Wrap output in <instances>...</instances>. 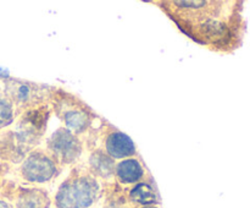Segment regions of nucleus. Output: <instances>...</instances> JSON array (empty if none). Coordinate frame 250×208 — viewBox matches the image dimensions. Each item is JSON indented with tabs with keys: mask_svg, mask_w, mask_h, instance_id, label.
I'll return each mask as SVG.
<instances>
[{
	"mask_svg": "<svg viewBox=\"0 0 250 208\" xmlns=\"http://www.w3.org/2000/svg\"><path fill=\"white\" fill-rule=\"evenodd\" d=\"M99 195V184L89 175L68 179L59 187L55 196L56 208H89Z\"/></svg>",
	"mask_w": 250,
	"mask_h": 208,
	"instance_id": "nucleus-1",
	"label": "nucleus"
},
{
	"mask_svg": "<svg viewBox=\"0 0 250 208\" xmlns=\"http://www.w3.org/2000/svg\"><path fill=\"white\" fill-rule=\"evenodd\" d=\"M55 162L42 152L29 154L21 165V175L28 183L43 184L51 180L56 174Z\"/></svg>",
	"mask_w": 250,
	"mask_h": 208,
	"instance_id": "nucleus-2",
	"label": "nucleus"
},
{
	"mask_svg": "<svg viewBox=\"0 0 250 208\" xmlns=\"http://www.w3.org/2000/svg\"><path fill=\"white\" fill-rule=\"evenodd\" d=\"M49 148L62 163L70 164L81 154L82 147L75 134L67 129H59L49 139Z\"/></svg>",
	"mask_w": 250,
	"mask_h": 208,
	"instance_id": "nucleus-3",
	"label": "nucleus"
},
{
	"mask_svg": "<svg viewBox=\"0 0 250 208\" xmlns=\"http://www.w3.org/2000/svg\"><path fill=\"white\" fill-rule=\"evenodd\" d=\"M107 156L112 159H127L136 153V144L133 139L124 132H112L105 141Z\"/></svg>",
	"mask_w": 250,
	"mask_h": 208,
	"instance_id": "nucleus-4",
	"label": "nucleus"
},
{
	"mask_svg": "<svg viewBox=\"0 0 250 208\" xmlns=\"http://www.w3.org/2000/svg\"><path fill=\"white\" fill-rule=\"evenodd\" d=\"M50 197L41 188H28L22 191L16 200V208H49Z\"/></svg>",
	"mask_w": 250,
	"mask_h": 208,
	"instance_id": "nucleus-5",
	"label": "nucleus"
},
{
	"mask_svg": "<svg viewBox=\"0 0 250 208\" xmlns=\"http://www.w3.org/2000/svg\"><path fill=\"white\" fill-rule=\"evenodd\" d=\"M115 173L122 184H134L143 178L144 169L137 159L127 158L117 164Z\"/></svg>",
	"mask_w": 250,
	"mask_h": 208,
	"instance_id": "nucleus-6",
	"label": "nucleus"
},
{
	"mask_svg": "<svg viewBox=\"0 0 250 208\" xmlns=\"http://www.w3.org/2000/svg\"><path fill=\"white\" fill-rule=\"evenodd\" d=\"M129 198L134 203L143 206H154L158 203V195L155 190L146 183H138L129 191Z\"/></svg>",
	"mask_w": 250,
	"mask_h": 208,
	"instance_id": "nucleus-7",
	"label": "nucleus"
},
{
	"mask_svg": "<svg viewBox=\"0 0 250 208\" xmlns=\"http://www.w3.org/2000/svg\"><path fill=\"white\" fill-rule=\"evenodd\" d=\"M89 164L92 170L102 178H110L114 174V159L102 152H95L90 156Z\"/></svg>",
	"mask_w": 250,
	"mask_h": 208,
	"instance_id": "nucleus-8",
	"label": "nucleus"
},
{
	"mask_svg": "<svg viewBox=\"0 0 250 208\" xmlns=\"http://www.w3.org/2000/svg\"><path fill=\"white\" fill-rule=\"evenodd\" d=\"M65 125L68 131L72 134H80L84 131L87 126L89 125V116L82 110H71L67 112L63 116Z\"/></svg>",
	"mask_w": 250,
	"mask_h": 208,
	"instance_id": "nucleus-9",
	"label": "nucleus"
},
{
	"mask_svg": "<svg viewBox=\"0 0 250 208\" xmlns=\"http://www.w3.org/2000/svg\"><path fill=\"white\" fill-rule=\"evenodd\" d=\"M10 93H11V97L14 98L15 100L21 103L27 102V100L32 97V94H33L31 86L22 82H16L15 85H11V91H10Z\"/></svg>",
	"mask_w": 250,
	"mask_h": 208,
	"instance_id": "nucleus-10",
	"label": "nucleus"
},
{
	"mask_svg": "<svg viewBox=\"0 0 250 208\" xmlns=\"http://www.w3.org/2000/svg\"><path fill=\"white\" fill-rule=\"evenodd\" d=\"M14 121V107L9 100L0 98V129Z\"/></svg>",
	"mask_w": 250,
	"mask_h": 208,
	"instance_id": "nucleus-11",
	"label": "nucleus"
},
{
	"mask_svg": "<svg viewBox=\"0 0 250 208\" xmlns=\"http://www.w3.org/2000/svg\"><path fill=\"white\" fill-rule=\"evenodd\" d=\"M0 208H14V207H12L9 202H6V201L0 200Z\"/></svg>",
	"mask_w": 250,
	"mask_h": 208,
	"instance_id": "nucleus-12",
	"label": "nucleus"
},
{
	"mask_svg": "<svg viewBox=\"0 0 250 208\" xmlns=\"http://www.w3.org/2000/svg\"><path fill=\"white\" fill-rule=\"evenodd\" d=\"M142 208H158L156 206H143Z\"/></svg>",
	"mask_w": 250,
	"mask_h": 208,
	"instance_id": "nucleus-13",
	"label": "nucleus"
}]
</instances>
